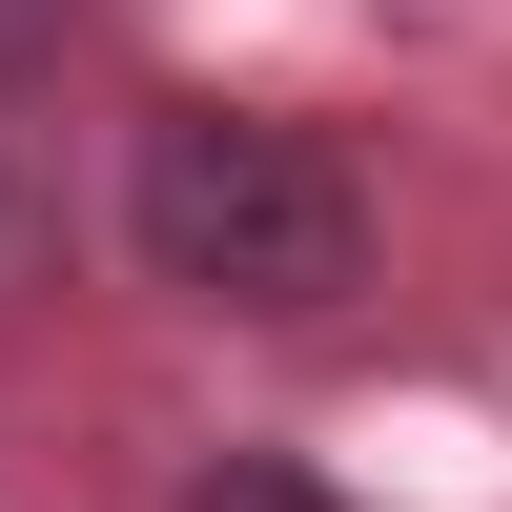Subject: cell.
<instances>
[{
  "label": "cell",
  "instance_id": "obj_1",
  "mask_svg": "<svg viewBox=\"0 0 512 512\" xmlns=\"http://www.w3.org/2000/svg\"><path fill=\"white\" fill-rule=\"evenodd\" d=\"M123 246H144V287H185V308L226 328H308L369 287V185L328 123H267V103H185L123 144Z\"/></svg>",
  "mask_w": 512,
  "mask_h": 512
},
{
  "label": "cell",
  "instance_id": "obj_2",
  "mask_svg": "<svg viewBox=\"0 0 512 512\" xmlns=\"http://www.w3.org/2000/svg\"><path fill=\"white\" fill-rule=\"evenodd\" d=\"M164 512H349V492H328L308 451H205V472L164 492Z\"/></svg>",
  "mask_w": 512,
  "mask_h": 512
},
{
  "label": "cell",
  "instance_id": "obj_3",
  "mask_svg": "<svg viewBox=\"0 0 512 512\" xmlns=\"http://www.w3.org/2000/svg\"><path fill=\"white\" fill-rule=\"evenodd\" d=\"M62 21H82V0H0V62H21V41H62Z\"/></svg>",
  "mask_w": 512,
  "mask_h": 512
}]
</instances>
